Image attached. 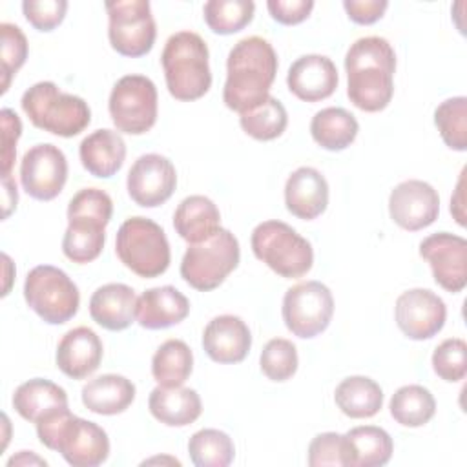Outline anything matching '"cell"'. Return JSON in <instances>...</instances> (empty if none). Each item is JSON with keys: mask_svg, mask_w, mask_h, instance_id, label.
<instances>
[{"mask_svg": "<svg viewBox=\"0 0 467 467\" xmlns=\"http://www.w3.org/2000/svg\"><path fill=\"white\" fill-rule=\"evenodd\" d=\"M347 95L368 113L385 109L394 95L396 53L383 36H363L345 55Z\"/></svg>", "mask_w": 467, "mask_h": 467, "instance_id": "6da1fadb", "label": "cell"}, {"mask_svg": "<svg viewBox=\"0 0 467 467\" xmlns=\"http://www.w3.org/2000/svg\"><path fill=\"white\" fill-rule=\"evenodd\" d=\"M277 73V55L263 36L241 38L228 53L223 100L239 115L270 97Z\"/></svg>", "mask_w": 467, "mask_h": 467, "instance_id": "7a4b0ae2", "label": "cell"}, {"mask_svg": "<svg viewBox=\"0 0 467 467\" xmlns=\"http://www.w3.org/2000/svg\"><path fill=\"white\" fill-rule=\"evenodd\" d=\"M42 445L60 452L73 467H97L109 456V438L95 421L78 418L69 409H60L36 421Z\"/></svg>", "mask_w": 467, "mask_h": 467, "instance_id": "3957f363", "label": "cell"}, {"mask_svg": "<svg viewBox=\"0 0 467 467\" xmlns=\"http://www.w3.org/2000/svg\"><path fill=\"white\" fill-rule=\"evenodd\" d=\"M113 201L99 188L77 192L67 204V228L62 237L64 255L78 265L95 261L106 243V226L111 221Z\"/></svg>", "mask_w": 467, "mask_h": 467, "instance_id": "277c9868", "label": "cell"}, {"mask_svg": "<svg viewBox=\"0 0 467 467\" xmlns=\"http://www.w3.org/2000/svg\"><path fill=\"white\" fill-rule=\"evenodd\" d=\"M210 51L201 35L193 31L173 33L162 49L161 64L170 95L182 102L204 97L212 86Z\"/></svg>", "mask_w": 467, "mask_h": 467, "instance_id": "5b68a950", "label": "cell"}, {"mask_svg": "<svg viewBox=\"0 0 467 467\" xmlns=\"http://www.w3.org/2000/svg\"><path fill=\"white\" fill-rule=\"evenodd\" d=\"M22 109L35 128L58 137H75L91 122L88 102L71 93H64L51 80L33 84L22 95Z\"/></svg>", "mask_w": 467, "mask_h": 467, "instance_id": "8992f818", "label": "cell"}, {"mask_svg": "<svg viewBox=\"0 0 467 467\" xmlns=\"http://www.w3.org/2000/svg\"><path fill=\"white\" fill-rule=\"evenodd\" d=\"M254 255L285 279H297L314 265L312 244L283 221L259 223L250 237Z\"/></svg>", "mask_w": 467, "mask_h": 467, "instance_id": "52a82bcc", "label": "cell"}, {"mask_svg": "<svg viewBox=\"0 0 467 467\" xmlns=\"http://www.w3.org/2000/svg\"><path fill=\"white\" fill-rule=\"evenodd\" d=\"M115 252L120 263L139 277H157L170 266V243L164 230L148 217L126 219L115 239Z\"/></svg>", "mask_w": 467, "mask_h": 467, "instance_id": "ba28073f", "label": "cell"}, {"mask_svg": "<svg viewBox=\"0 0 467 467\" xmlns=\"http://www.w3.org/2000/svg\"><path fill=\"white\" fill-rule=\"evenodd\" d=\"M241 250L237 237L219 228L210 239L188 244L181 261V277L199 292L217 288L239 265Z\"/></svg>", "mask_w": 467, "mask_h": 467, "instance_id": "9c48e42d", "label": "cell"}, {"mask_svg": "<svg viewBox=\"0 0 467 467\" xmlns=\"http://www.w3.org/2000/svg\"><path fill=\"white\" fill-rule=\"evenodd\" d=\"M24 299L49 325L69 321L80 305L77 285L64 270L53 265H38L29 270L24 281Z\"/></svg>", "mask_w": 467, "mask_h": 467, "instance_id": "30bf717a", "label": "cell"}, {"mask_svg": "<svg viewBox=\"0 0 467 467\" xmlns=\"http://www.w3.org/2000/svg\"><path fill=\"white\" fill-rule=\"evenodd\" d=\"M108 109L117 131L142 135L157 120V88L144 75H124L109 93Z\"/></svg>", "mask_w": 467, "mask_h": 467, "instance_id": "8fae6325", "label": "cell"}, {"mask_svg": "<svg viewBox=\"0 0 467 467\" xmlns=\"http://www.w3.org/2000/svg\"><path fill=\"white\" fill-rule=\"evenodd\" d=\"M108 38L111 47L122 57H142L151 51L157 26L148 0L106 2Z\"/></svg>", "mask_w": 467, "mask_h": 467, "instance_id": "7c38bea8", "label": "cell"}, {"mask_svg": "<svg viewBox=\"0 0 467 467\" xmlns=\"http://www.w3.org/2000/svg\"><path fill=\"white\" fill-rule=\"evenodd\" d=\"M283 321L286 328L301 337L310 339L325 332L334 314V297L321 281H303L286 290L283 297Z\"/></svg>", "mask_w": 467, "mask_h": 467, "instance_id": "4fadbf2b", "label": "cell"}, {"mask_svg": "<svg viewBox=\"0 0 467 467\" xmlns=\"http://www.w3.org/2000/svg\"><path fill=\"white\" fill-rule=\"evenodd\" d=\"M67 181V159L49 142L29 148L20 162V182L26 193L36 201L55 199Z\"/></svg>", "mask_w": 467, "mask_h": 467, "instance_id": "5bb4252c", "label": "cell"}, {"mask_svg": "<svg viewBox=\"0 0 467 467\" xmlns=\"http://www.w3.org/2000/svg\"><path fill=\"white\" fill-rule=\"evenodd\" d=\"M398 328L414 341L436 336L447 319V306L440 296L427 288L405 290L394 306Z\"/></svg>", "mask_w": 467, "mask_h": 467, "instance_id": "9a60e30c", "label": "cell"}, {"mask_svg": "<svg viewBox=\"0 0 467 467\" xmlns=\"http://www.w3.org/2000/svg\"><path fill=\"white\" fill-rule=\"evenodd\" d=\"M130 197L142 208L164 204L175 192L177 171L171 161L159 153L140 155L126 179Z\"/></svg>", "mask_w": 467, "mask_h": 467, "instance_id": "2e32d148", "label": "cell"}, {"mask_svg": "<svg viewBox=\"0 0 467 467\" xmlns=\"http://www.w3.org/2000/svg\"><path fill=\"white\" fill-rule=\"evenodd\" d=\"M420 255L431 265L434 281L447 292H462L467 285V241L438 232L420 243Z\"/></svg>", "mask_w": 467, "mask_h": 467, "instance_id": "e0dca14e", "label": "cell"}, {"mask_svg": "<svg viewBox=\"0 0 467 467\" xmlns=\"http://www.w3.org/2000/svg\"><path fill=\"white\" fill-rule=\"evenodd\" d=\"M390 219L403 230L418 232L431 226L440 213V195L425 181L409 179L389 195Z\"/></svg>", "mask_w": 467, "mask_h": 467, "instance_id": "ac0fdd59", "label": "cell"}, {"mask_svg": "<svg viewBox=\"0 0 467 467\" xmlns=\"http://www.w3.org/2000/svg\"><path fill=\"white\" fill-rule=\"evenodd\" d=\"M336 64L325 55H303L292 62L286 73L288 89L305 102L328 99L337 88Z\"/></svg>", "mask_w": 467, "mask_h": 467, "instance_id": "d6986e66", "label": "cell"}, {"mask_svg": "<svg viewBox=\"0 0 467 467\" xmlns=\"http://www.w3.org/2000/svg\"><path fill=\"white\" fill-rule=\"evenodd\" d=\"M252 347L248 325L232 314L213 317L202 332V348L215 363H241Z\"/></svg>", "mask_w": 467, "mask_h": 467, "instance_id": "ffe728a7", "label": "cell"}, {"mask_svg": "<svg viewBox=\"0 0 467 467\" xmlns=\"http://www.w3.org/2000/svg\"><path fill=\"white\" fill-rule=\"evenodd\" d=\"M102 354L100 337L88 327H77L67 330L58 341L55 361L67 378L84 379L99 368Z\"/></svg>", "mask_w": 467, "mask_h": 467, "instance_id": "44dd1931", "label": "cell"}, {"mask_svg": "<svg viewBox=\"0 0 467 467\" xmlns=\"http://www.w3.org/2000/svg\"><path fill=\"white\" fill-rule=\"evenodd\" d=\"M286 210L297 219L312 221L328 206V182L312 166H301L290 173L285 184Z\"/></svg>", "mask_w": 467, "mask_h": 467, "instance_id": "7402d4cb", "label": "cell"}, {"mask_svg": "<svg viewBox=\"0 0 467 467\" xmlns=\"http://www.w3.org/2000/svg\"><path fill=\"white\" fill-rule=\"evenodd\" d=\"M137 294L124 283L99 286L89 299L91 319L106 330L120 332L137 317Z\"/></svg>", "mask_w": 467, "mask_h": 467, "instance_id": "603a6c76", "label": "cell"}, {"mask_svg": "<svg viewBox=\"0 0 467 467\" xmlns=\"http://www.w3.org/2000/svg\"><path fill=\"white\" fill-rule=\"evenodd\" d=\"M190 314L188 297L171 285L153 286L137 299V323L148 330L173 327Z\"/></svg>", "mask_w": 467, "mask_h": 467, "instance_id": "cb8c5ba5", "label": "cell"}, {"mask_svg": "<svg viewBox=\"0 0 467 467\" xmlns=\"http://www.w3.org/2000/svg\"><path fill=\"white\" fill-rule=\"evenodd\" d=\"M78 155L84 170L93 177L109 179L124 164L126 142L119 131L102 128L82 139Z\"/></svg>", "mask_w": 467, "mask_h": 467, "instance_id": "d4e9b609", "label": "cell"}, {"mask_svg": "<svg viewBox=\"0 0 467 467\" xmlns=\"http://www.w3.org/2000/svg\"><path fill=\"white\" fill-rule=\"evenodd\" d=\"M148 409L157 421L168 427H186L201 416L202 403L193 389L157 385L150 392Z\"/></svg>", "mask_w": 467, "mask_h": 467, "instance_id": "484cf974", "label": "cell"}, {"mask_svg": "<svg viewBox=\"0 0 467 467\" xmlns=\"http://www.w3.org/2000/svg\"><path fill=\"white\" fill-rule=\"evenodd\" d=\"M173 228L188 244L202 243L221 228L219 208L204 195L184 197L175 208Z\"/></svg>", "mask_w": 467, "mask_h": 467, "instance_id": "4316f807", "label": "cell"}, {"mask_svg": "<svg viewBox=\"0 0 467 467\" xmlns=\"http://www.w3.org/2000/svg\"><path fill=\"white\" fill-rule=\"evenodd\" d=\"M135 400V385L120 374H102L82 387V403L102 416L124 412Z\"/></svg>", "mask_w": 467, "mask_h": 467, "instance_id": "83f0119b", "label": "cell"}, {"mask_svg": "<svg viewBox=\"0 0 467 467\" xmlns=\"http://www.w3.org/2000/svg\"><path fill=\"white\" fill-rule=\"evenodd\" d=\"M345 436L347 467H381L389 463L394 443L390 434L376 425L350 429Z\"/></svg>", "mask_w": 467, "mask_h": 467, "instance_id": "f1b7e54d", "label": "cell"}, {"mask_svg": "<svg viewBox=\"0 0 467 467\" xmlns=\"http://www.w3.org/2000/svg\"><path fill=\"white\" fill-rule=\"evenodd\" d=\"M15 410L27 421H40L44 416L67 409L66 390L44 378H33L16 387L13 394Z\"/></svg>", "mask_w": 467, "mask_h": 467, "instance_id": "f546056e", "label": "cell"}, {"mask_svg": "<svg viewBox=\"0 0 467 467\" xmlns=\"http://www.w3.org/2000/svg\"><path fill=\"white\" fill-rule=\"evenodd\" d=\"M359 131L356 117L345 108H323L319 109L310 122L312 139L328 151H341L348 148Z\"/></svg>", "mask_w": 467, "mask_h": 467, "instance_id": "4dcf8cb0", "label": "cell"}, {"mask_svg": "<svg viewBox=\"0 0 467 467\" xmlns=\"http://www.w3.org/2000/svg\"><path fill=\"white\" fill-rule=\"evenodd\" d=\"M334 401L348 418H372L383 405V390L367 376H350L336 387Z\"/></svg>", "mask_w": 467, "mask_h": 467, "instance_id": "1f68e13d", "label": "cell"}, {"mask_svg": "<svg viewBox=\"0 0 467 467\" xmlns=\"http://www.w3.org/2000/svg\"><path fill=\"white\" fill-rule=\"evenodd\" d=\"M193 370V354L182 339L164 341L151 358V376L161 387H182Z\"/></svg>", "mask_w": 467, "mask_h": 467, "instance_id": "d6a6232c", "label": "cell"}, {"mask_svg": "<svg viewBox=\"0 0 467 467\" xmlns=\"http://www.w3.org/2000/svg\"><path fill=\"white\" fill-rule=\"evenodd\" d=\"M390 416L403 427H421L429 423L436 412V400L429 389L421 385L400 387L389 403Z\"/></svg>", "mask_w": 467, "mask_h": 467, "instance_id": "836d02e7", "label": "cell"}, {"mask_svg": "<svg viewBox=\"0 0 467 467\" xmlns=\"http://www.w3.org/2000/svg\"><path fill=\"white\" fill-rule=\"evenodd\" d=\"M239 124L243 131L255 140H274L286 130L288 115L281 100L270 95L254 109L241 113Z\"/></svg>", "mask_w": 467, "mask_h": 467, "instance_id": "e575fe53", "label": "cell"}, {"mask_svg": "<svg viewBox=\"0 0 467 467\" xmlns=\"http://www.w3.org/2000/svg\"><path fill=\"white\" fill-rule=\"evenodd\" d=\"M188 452L195 467H226L235 456V447L226 432L201 429L190 438Z\"/></svg>", "mask_w": 467, "mask_h": 467, "instance_id": "d590c367", "label": "cell"}, {"mask_svg": "<svg viewBox=\"0 0 467 467\" xmlns=\"http://www.w3.org/2000/svg\"><path fill=\"white\" fill-rule=\"evenodd\" d=\"M252 0H208L202 7L206 26L217 35H234L254 18Z\"/></svg>", "mask_w": 467, "mask_h": 467, "instance_id": "8d00e7d4", "label": "cell"}, {"mask_svg": "<svg viewBox=\"0 0 467 467\" xmlns=\"http://www.w3.org/2000/svg\"><path fill=\"white\" fill-rule=\"evenodd\" d=\"M434 124L441 140L456 151L467 150V99L452 97L434 109Z\"/></svg>", "mask_w": 467, "mask_h": 467, "instance_id": "74e56055", "label": "cell"}, {"mask_svg": "<svg viewBox=\"0 0 467 467\" xmlns=\"http://www.w3.org/2000/svg\"><path fill=\"white\" fill-rule=\"evenodd\" d=\"M259 365L263 374L272 381L290 379L299 365L297 348L292 341L285 337L270 339L259 356Z\"/></svg>", "mask_w": 467, "mask_h": 467, "instance_id": "f35d334b", "label": "cell"}, {"mask_svg": "<svg viewBox=\"0 0 467 467\" xmlns=\"http://www.w3.org/2000/svg\"><path fill=\"white\" fill-rule=\"evenodd\" d=\"M0 58H2V93L7 91L13 75L24 66L27 58V38L15 24H0Z\"/></svg>", "mask_w": 467, "mask_h": 467, "instance_id": "ab89813d", "label": "cell"}, {"mask_svg": "<svg viewBox=\"0 0 467 467\" xmlns=\"http://www.w3.org/2000/svg\"><path fill=\"white\" fill-rule=\"evenodd\" d=\"M432 368L443 381L463 379L467 372V343L460 337L441 341L432 352Z\"/></svg>", "mask_w": 467, "mask_h": 467, "instance_id": "60d3db41", "label": "cell"}, {"mask_svg": "<svg viewBox=\"0 0 467 467\" xmlns=\"http://www.w3.org/2000/svg\"><path fill=\"white\" fill-rule=\"evenodd\" d=\"M308 465L310 467H347L345 460V436L337 432H321L314 436L308 445Z\"/></svg>", "mask_w": 467, "mask_h": 467, "instance_id": "b9f144b4", "label": "cell"}, {"mask_svg": "<svg viewBox=\"0 0 467 467\" xmlns=\"http://www.w3.org/2000/svg\"><path fill=\"white\" fill-rule=\"evenodd\" d=\"M22 11L26 20L38 31H53L62 24L67 2L66 0H24Z\"/></svg>", "mask_w": 467, "mask_h": 467, "instance_id": "7bdbcfd3", "label": "cell"}, {"mask_svg": "<svg viewBox=\"0 0 467 467\" xmlns=\"http://www.w3.org/2000/svg\"><path fill=\"white\" fill-rule=\"evenodd\" d=\"M0 119H2V175H11V168L16 157V142L22 133V122L18 115L9 108H4L0 111Z\"/></svg>", "mask_w": 467, "mask_h": 467, "instance_id": "ee69618b", "label": "cell"}, {"mask_svg": "<svg viewBox=\"0 0 467 467\" xmlns=\"http://www.w3.org/2000/svg\"><path fill=\"white\" fill-rule=\"evenodd\" d=\"M268 13L283 26H296L308 18L314 9L312 0H268Z\"/></svg>", "mask_w": 467, "mask_h": 467, "instance_id": "f6af8a7d", "label": "cell"}, {"mask_svg": "<svg viewBox=\"0 0 467 467\" xmlns=\"http://www.w3.org/2000/svg\"><path fill=\"white\" fill-rule=\"evenodd\" d=\"M343 7L348 18L361 26H370L378 22L389 7L387 0H345Z\"/></svg>", "mask_w": 467, "mask_h": 467, "instance_id": "bcb514c9", "label": "cell"}, {"mask_svg": "<svg viewBox=\"0 0 467 467\" xmlns=\"http://www.w3.org/2000/svg\"><path fill=\"white\" fill-rule=\"evenodd\" d=\"M463 175H465V170L462 171L460 175V181L456 184V192L451 199V213L454 215L456 223L460 226H465V199H463Z\"/></svg>", "mask_w": 467, "mask_h": 467, "instance_id": "7dc6e473", "label": "cell"}, {"mask_svg": "<svg viewBox=\"0 0 467 467\" xmlns=\"http://www.w3.org/2000/svg\"><path fill=\"white\" fill-rule=\"evenodd\" d=\"M2 186H4V219H5L16 208L18 193H16V182L11 175H2Z\"/></svg>", "mask_w": 467, "mask_h": 467, "instance_id": "c3c4849f", "label": "cell"}, {"mask_svg": "<svg viewBox=\"0 0 467 467\" xmlns=\"http://www.w3.org/2000/svg\"><path fill=\"white\" fill-rule=\"evenodd\" d=\"M27 463L46 465V460L38 458V456H36V454H33L31 451H29V452H27V451H20L16 456H13V458L7 462V465H9V467H13V465H27Z\"/></svg>", "mask_w": 467, "mask_h": 467, "instance_id": "681fc988", "label": "cell"}]
</instances>
